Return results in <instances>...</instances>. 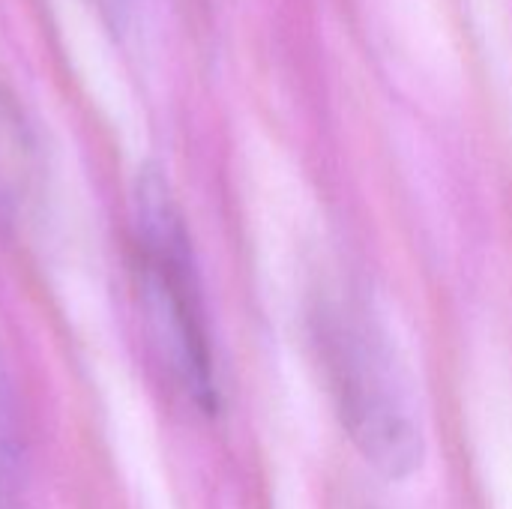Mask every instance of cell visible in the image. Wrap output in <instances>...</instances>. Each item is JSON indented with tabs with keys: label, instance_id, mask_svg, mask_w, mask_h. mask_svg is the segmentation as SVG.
<instances>
[{
	"label": "cell",
	"instance_id": "6da1fadb",
	"mask_svg": "<svg viewBox=\"0 0 512 509\" xmlns=\"http://www.w3.org/2000/svg\"><path fill=\"white\" fill-rule=\"evenodd\" d=\"M318 351L336 414L357 453L384 477L405 480L426 456L411 381L375 312L354 297L318 312Z\"/></svg>",
	"mask_w": 512,
	"mask_h": 509
},
{
	"label": "cell",
	"instance_id": "7a4b0ae2",
	"mask_svg": "<svg viewBox=\"0 0 512 509\" xmlns=\"http://www.w3.org/2000/svg\"><path fill=\"white\" fill-rule=\"evenodd\" d=\"M135 288L144 339L168 384L195 408H216L210 339L183 213L168 180L144 168L132 192Z\"/></svg>",
	"mask_w": 512,
	"mask_h": 509
},
{
	"label": "cell",
	"instance_id": "3957f363",
	"mask_svg": "<svg viewBox=\"0 0 512 509\" xmlns=\"http://www.w3.org/2000/svg\"><path fill=\"white\" fill-rule=\"evenodd\" d=\"M33 174L36 150L27 120L12 93L0 84V222L21 216L33 189Z\"/></svg>",
	"mask_w": 512,
	"mask_h": 509
},
{
	"label": "cell",
	"instance_id": "277c9868",
	"mask_svg": "<svg viewBox=\"0 0 512 509\" xmlns=\"http://www.w3.org/2000/svg\"><path fill=\"white\" fill-rule=\"evenodd\" d=\"M90 6L105 18L111 21L114 27H123L129 21V12L135 6V0H90Z\"/></svg>",
	"mask_w": 512,
	"mask_h": 509
},
{
	"label": "cell",
	"instance_id": "5b68a950",
	"mask_svg": "<svg viewBox=\"0 0 512 509\" xmlns=\"http://www.w3.org/2000/svg\"><path fill=\"white\" fill-rule=\"evenodd\" d=\"M9 423V393H6V375H3V363H0V441Z\"/></svg>",
	"mask_w": 512,
	"mask_h": 509
},
{
	"label": "cell",
	"instance_id": "8992f818",
	"mask_svg": "<svg viewBox=\"0 0 512 509\" xmlns=\"http://www.w3.org/2000/svg\"><path fill=\"white\" fill-rule=\"evenodd\" d=\"M0 509H12V504H9L6 495H3V489H0Z\"/></svg>",
	"mask_w": 512,
	"mask_h": 509
}]
</instances>
